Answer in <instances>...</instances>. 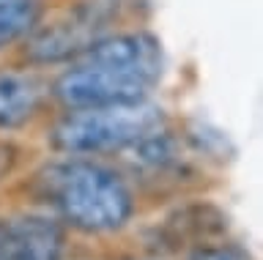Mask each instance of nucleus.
I'll return each instance as SVG.
<instances>
[{"instance_id": "f257e3e1", "label": "nucleus", "mask_w": 263, "mask_h": 260, "mask_svg": "<svg viewBox=\"0 0 263 260\" xmlns=\"http://www.w3.org/2000/svg\"><path fill=\"white\" fill-rule=\"evenodd\" d=\"M164 77L162 42L148 30L112 33L90 44L52 83L66 110L140 104Z\"/></svg>"}, {"instance_id": "f03ea898", "label": "nucleus", "mask_w": 263, "mask_h": 260, "mask_svg": "<svg viewBox=\"0 0 263 260\" xmlns=\"http://www.w3.org/2000/svg\"><path fill=\"white\" fill-rule=\"evenodd\" d=\"M36 189L71 227L110 233L132 219L135 197L112 170L85 159L58 162L36 175Z\"/></svg>"}, {"instance_id": "7ed1b4c3", "label": "nucleus", "mask_w": 263, "mask_h": 260, "mask_svg": "<svg viewBox=\"0 0 263 260\" xmlns=\"http://www.w3.org/2000/svg\"><path fill=\"white\" fill-rule=\"evenodd\" d=\"M164 112L156 104H121V107L71 110L55 124L49 143L63 153H110L135 148L140 140L156 134Z\"/></svg>"}, {"instance_id": "20e7f679", "label": "nucleus", "mask_w": 263, "mask_h": 260, "mask_svg": "<svg viewBox=\"0 0 263 260\" xmlns=\"http://www.w3.org/2000/svg\"><path fill=\"white\" fill-rule=\"evenodd\" d=\"M129 0H80L66 17L52 25L33 28L25 44V58L30 63H58L77 58L82 50L115 33V22L123 17Z\"/></svg>"}, {"instance_id": "39448f33", "label": "nucleus", "mask_w": 263, "mask_h": 260, "mask_svg": "<svg viewBox=\"0 0 263 260\" xmlns=\"http://www.w3.org/2000/svg\"><path fill=\"white\" fill-rule=\"evenodd\" d=\"M63 233L47 216L0 219V260H58Z\"/></svg>"}, {"instance_id": "423d86ee", "label": "nucleus", "mask_w": 263, "mask_h": 260, "mask_svg": "<svg viewBox=\"0 0 263 260\" xmlns=\"http://www.w3.org/2000/svg\"><path fill=\"white\" fill-rule=\"evenodd\" d=\"M44 83L28 71H0V132L16 129L39 112Z\"/></svg>"}, {"instance_id": "0eeeda50", "label": "nucleus", "mask_w": 263, "mask_h": 260, "mask_svg": "<svg viewBox=\"0 0 263 260\" xmlns=\"http://www.w3.org/2000/svg\"><path fill=\"white\" fill-rule=\"evenodd\" d=\"M225 230H228V219L214 206L184 208V211H178L176 216H170L167 227H164V233H167L176 244H181V241L205 244L209 238H217V235H222ZM200 244H197V247H200Z\"/></svg>"}, {"instance_id": "6e6552de", "label": "nucleus", "mask_w": 263, "mask_h": 260, "mask_svg": "<svg viewBox=\"0 0 263 260\" xmlns=\"http://www.w3.org/2000/svg\"><path fill=\"white\" fill-rule=\"evenodd\" d=\"M41 9L36 0H20V3H0V50L20 42L39 25Z\"/></svg>"}, {"instance_id": "1a4fd4ad", "label": "nucleus", "mask_w": 263, "mask_h": 260, "mask_svg": "<svg viewBox=\"0 0 263 260\" xmlns=\"http://www.w3.org/2000/svg\"><path fill=\"white\" fill-rule=\"evenodd\" d=\"M189 260H252V255L236 241H219V244L205 241L200 247H195Z\"/></svg>"}, {"instance_id": "9d476101", "label": "nucleus", "mask_w": 263, "mask_h": 260, "mask_svg": "<svg viewBox=\"0 0 263 260\" xmlns=\"http://www.w3.org/2000/svg\"><path fill=\"white\" fill-rule=\"evenodd\" d=\"M14 162H16V151L11 148V145L0 143V181H3V178L11 173Z\"/></svg>"}, {"instance_id": "9b49d317", "label": "nucleus", "mask_w": 263, "mask_h": 260, "mask_svg": "<svg viewBox=\"0 0 263 260\" xmlns=\"http://www.w3.org/2000/svg\"><path fill=\"white\" fill-rule=\"evenodd\" d=\"M0 3H20V0H0Z\"/></svg>"}]
</instances>
